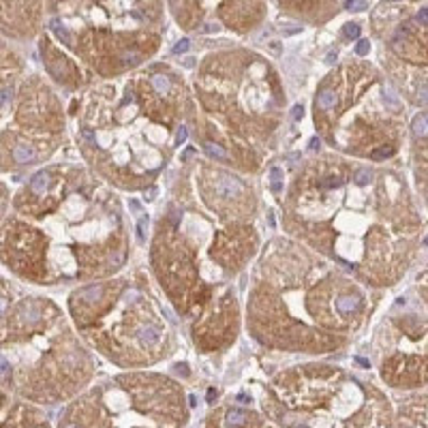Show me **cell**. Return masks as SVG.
Segmentation results:
<instances>
[{"mask_svg": "<svg viewBox=\"0 0 428 428\" xmlns=\"http://www.w3.org/2000/svg\"><path fill=\"white\" fill-rule=\"evenodd\" d=\"M156 223L150 265L176 311L191 319L193 343L204 351L231 345L238 302L231 279L255 257L257 202L236 173L195 161Z\"/></svg>", "mask_w": 428, "mask_h": 428, "instance_id": "6da1fadb", "label": "cell"}, {"mask_svg": "<svg viewBox=\"0 0 428 428\" xmlns=\"http://www.w3.org/2000/svg\"><path fill=\"white\" fill-rule=\"evenodd\" d=\"M129 255L122 205L77 165L37 171L2 221V261L35 285L86 283L122 270Z\"/></svg>", "mask_w": 428, "mask_h": 428, "instance_id": "7a4b0ae2", "label": "cell"}, {"mask_svg": "<svg viewBox=\"0 0 428 428\" xmlns=\"http://www.w3.org/2000/svg\"><path fill=\"white\" fill-rule=\"evenodd\" d=\"M390 171L321 156L302 167L283 202L291 238L354 272L364 285H392L403 265L405 197Z\"/></svg>", "mask_w": 428, "mask_h": 428, "instance_id": "3957f363", "label": "cell"}, {"mask_svg": "<svg viewBox=\"0 0 428 428\" xmlns=\"http://www.w3.org/2000/svg\"><path fill=\"white\" fill-rule=\"evenodd\" d=\"M366 289L302 242H268L251 276L246 326L257 343L294 354H330L366 317Z\"/></svg>", "mask_w": 428, "mask_h": 428, "instance_id": "277c9868", "label": "cell"}, {"mask_svg": "<svg viewBox=\"0 0 428 428\" xmlns=\"http://www.w3.org/2000/svg\"><path fill=\"white\" fill-rule=\"evenodd\" d=\"M79 150L101 180L146 191L188 137L195 103L167 71L103 84L77 103Z\"/></svg>", "mask_w": 428, "mask_h": 428, "instance_id": "5b68a950", "label": "cell"}, {"mask_svg": "<svg viewBox=\"0 0 428 428\" xmlns=\"http://www.w3.org/2000/svg\"><path fill=\"white\" fill-rule=\"evenodd\" d=\"M94 371V355L50 298L28 296L2 311L4 392L35 405L64 403Z\"/></svg>", "mask_w": 428, "mask_h": 428, "instance_id": "8992f818", "label": "cell"}, {"mask_svg": "<svg viewBox=\"0 0 428 428\" xmlns=\"http://www.w3.org/2000/svg\"><path fill=\"white\" fill-rule=\"evenodd\" d=\"M195 101L204 113V144H216L244 171L261 165L265 150L283 124L285 94L265 64H214L195 82Z\"/></svg>", "mask_w": 428, "mask_h": 428, "instance_id": "52a82bcc", "label": "cell"}, {"mask_svg": "<svg viewBox=\"0 0 428 428\" xmlns=\"http://www.w3.org/2000/svg\"><path fill=\"white\" fill-rule=\"evenodd\" d=\"M82 338L120 368H146L173 354L178 338L144 279L88 283L69 296Z\"/></svg>", "mask_w": 428, "mask_h": 428, "instance_id": "ba28073f", "label": "cell"}, {"mask_svg": "<svg viewBox=\"0 0 428 428\" xmlns=\"http://www.w3.org/2000/svg\"><path fill=\"white\" fill-rule=\"evenodd\" d=\"M261 407L279 428H394L392 407L375 386L330 364L279 372Z\"/></svg>", "mask_w": 428, "mask_h": 428, "instance_id": "9c48e42d", "label": "cell"}, {"mask_svg": "<svg viewBox=\"0 0 428 428\" xmlns=\"http://www.w3.org/2000/svg\"><path fill=\"white\" fill-rule=\"evenodd\" d=\"M400 96L366 67H343L317 88L313 116L323 142L354 159L386 161L396 154Z\"/></svg>", "mask_w": 428, "mask_h": 428, "instance_id": "30bf717a", "label": "cell"}, {"mask_svg": "<svg viewBox=\"0 0 428 428\" xmlns=\"http://www.w3.org/2000/svg\"><path fill=\"white\" fill-rule=\"evenodd\" d=\"M188 407L178 381L159 372H124L77 394L58 428H184Z\"/></svg>", "mask_w": 428, "mask_h": 428, "instance_id": "8fae6325", "label": "cell"}, {"mask_svg": "<svg viewBox=\"0 0 428 428\" xmlns=\"http://www.w3.org/2000/svg\"><path fill=\"white\" fill-rule=\"evenodd\" d=\"M7 116L9 122H2L4 169L41 163L58 150L64 135L62 105L41 79L19 86L15 103L9 101V107H2V118Z\"/></svg>", "mask_w": 428, "mask_h": 428, "instance_id": "7c38bea8", "label": "cell"}, {"mask_svg": "<svg viewBox=\"0 0 428 428\" xmlns=\"http://www.w3.org/2000/svg\"><path fill=\"white\" fill-rule=\"evenodd\" d=\"M202 428H279V426L270 424L257 411L229 403L223 405V407H216L205 418Z\"/></svg>", "mask_w": 428, "mask_h": 428, "instance_id": "4fadbf2b", "label": "cell"}, {"mask_svg": "<svg viewBox=\"0 0 428 428\" xmlns=\"http://www.w3.org/2000/svg\"><path fill=\"white\" fill-rule=\"evenodd\" d=\"M2 428H50V422L35 403L15 400L9 409L4 407Z\"/></svg>", "mask_w": 428, "mask_h": 428, "instance_id": "5bb4252c", "label": "cell"}, {"mask_svg": "<svg viewBox=\"0 0 428 428\" xmlns=\"http://www.w3.org/2000/svg\"><path fill=\"white\" fill-rule=\"evenodd\" d=\"M396 428H428V394L400 403Z\"/></svg>", "mask_w": 428, "mask_h": 428, "instance_id": "9a60e30c", "label": "cell"}, {"mask_svg": "<svg viewBox=\"0 0 428 428\" xmlns=\"http://www.w3.org/2000/svg\"><path fill=\"white\" fill-rule=\"evenodd\" d=\"M411 133L415 139H424L428 137V113H418L411 122Z\"/></svg>", "mask_w": 428, "mask_h": 428, "instance_id": "2e32d148", "label": "cell"}, {"mask_svg": "<svg viewBox=\"0 0 428 428\" xmlns=\"http://www.w3.org/2000/svg\"><path fill=\"white\" fill-rule=\"evenodd\" d=\"M270 186H272L274 193H280V188H283V171H280L279 167H274V169L270 171Z\"/></svg>", "mask_w": 428, "mask_h": 428, "instance_id": "e0dca14e", "label": "cell"}, {"mask_svg": "<svg viewBox=\"0 0 428 428\" xmlns=\"http://www.w3.org/2000/svg\"><path fill=\"white\" fill-rule=\"evenodd\" d=\"M343 32H345L347 39H355V37L360 35V26H357V24H347Z\"/></svg>", "mask_w": 428, "mask_h": 428, "instance_id": "ac0fdd59", "label": "cell"}, {"mask_svg": "<svg viewBox=\"0 0 428 428\" xmlns=\"http://www.w3.org/2000/svg\"><path fill=\"white\" fill-rule=\"evenodd\" d=\"M368 50H371V43H368V39L357 41V45H355V54H357V56H366Z\"/></svg>", "mask_w": 428, "mask_h": 428, "instance_id": "d6986e66", "label": "cell"}, {"mask_svg": "<svg viewBox=\"0 0 428 428\" xmlns=\"http://www.w3.org/2000/svg\"><path fill=\"white\" fill-rule=\"evenodd\" d=\"M345 7L349 11H362V9H366V2L364 0H347Z\"/></svg>", "mask_w": 428, "mask_h": 428, "instance_id": "ffe728a7", "label": "cell"}, {"mask_svg": "<svg viewBox=\"0 0 428 428\" xmlns=\"http://www.w3.org/2000/svg\"><path fill=\"white\" fill-rule=\"evenodd\" d=\"M415 21L420 26H428V9H420L418 15H415Z\"/></svg>", "mask_w": 428, "mask_h": 428, "instance_id": "44dd1931", "label": "cell"}, {"mask_svg": "<svg viewBox=\"0 0 428 428\" xmlns=\"http://www.w3.org/2000/svg\"><path fill=\"white\" fill-rule=\"evenodd\" d=\"M188 45H191V43H188V39H182L180 43H176V45H173V54H182V52H186V50H188Z\"/></svg>", "mask_w": 428, "mask_h": 428, "instance_id": "7402d4cb", "label": "cell"}, {"mask_svg": "<svg viewBox=\"0 0 428 428\" xmlns=\"http://www.w3.org/2000/svg\"><path fill=\"white\" fill-rule=\"evenodd\" d=\"M386 2H398V0H386Z\"/></svg>", "mask_w": 428, "mask_h": 428, "instance_id": "603a6c76", "label": "cell"}]
</instances>
